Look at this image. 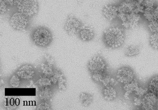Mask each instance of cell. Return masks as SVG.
Wrapping results in <instances>:
<instances>
[{
    "mask_svg": "<svg viewBox=\"0 0 158 110\" xmlns=\"http://www.w3.org/2000/svg\"><path fill=\"white\" fill-rule=\"evenodd\" d=\"M118 7V18L123 27L126 29L136 27L142 16L136 11L135 0H124Z\"/></svg>",
    "mask_w": 158,
    "mask_h": 110,
    "instance_id": "6da1fadb",
    "label": "cell"
},
{
    "mask_svg": "<svg viewBox=\"0 0 158 110\" xmlns=\"http://www.w3.org/2000/svg\"><path fill=\"white\" fill-rule=\"evenodd\" d=\"M103 40L109 48L116 49L120 47L125 40L123 29L118 26H112L108 28L103 34Z\"/></svg>",
    "mask_w": 158,
    "mask_h": 110,
    "instance_id": "7a4b0ae2",
    "label": "cell"
},
{
    "mask_svg": "<svg viewBox=\"0 0 158 110\" xmlns=\"http://www.w3.org/2000/svg\"><path fill=\"white\" fill-rule=\"evenodd\" d=\"M31 38L35 45L44 48L51 44L53 40V35L50 29L47 27L40 26L33 31Z\"/></svg>",
    "mask_w": 158,
    "mask_h": 110,
    "instance_id": "3957f363",
    "label": "cell"
},
{
    "mask_svg": "<svg viewBox=\"0 0 158 110\" xmlns=\"http://www.w3.org/2000/svg\"><path fill=\"white\" fill-rule=\"evenodd\" d=\"M16 8L18 12L30 18L39 12V3L37 0H20Z\"/></svg>",
    "mask_w": 158,
    "mask_h": 110,
    "instance_id": "277c9868",
    "label": "cell"
},
{
    "mask_svg": "<svg viewBox=\"0 0 158 110\" xmlns=\"http://www.w3.org/2000/svg\"><path fill=\"white\" fill-rule=\"evenodd\" d=\"M10 24L13 29L17 31H23L28 26V17L18 11L15 12L10 17Z\"/></svg>",
    "mask_w": 158,
    "mask_h": 110,
    "instance_id": "5b68a950",
    "label": "cell"
},
{
    "mask_svg": "<svg viewBox=\"0 0 158 110\" xmlns=\"http://www.w3.org/2000/svg\"><path fill=\"white\" fill-rule=\"evenodd\" d=\"M83 26L81 20L73 15H70L67 18L64 28L69 35L74 36L79 34Z\"/></svg>",
    "mask_w": 158,
    "mask_h": 110,
    "instance_id": "8992f818",
    "label": "cell"
},
{
    "mask_svg": "<svg viewBox=\"0 0 158 110\" xmlns=\"http://www.w3.org/2000/svg\"><path fill=\"white\" fill-rule=\"evenodd\" d=\"M88 68L92 74L103 72L106 70V63L101 57L95 56L90 59L88 63Z\"/></svg>",
    "mask_w": 158,
    "mask_h": 110,
    "instance_id": "52a82bcc",
    "label": "cell"
},
{
    "mask_svg": "<svg viewBox=\"0 0 158 110\" xmlns=\"http://www.w3.org/2000/svg\"><path fill=\"white\" fill-rule=\"evenodd\" d=\"M116 77L118 82L124 85L134 80V72L128 67H122L117 71Z\"/></svg>",
    "mask_w": 158,
    "mask_h": 110,
    "instance_id": "ba28073f",
    "label": "cell"
},
{
    "mask_svg": "<svg viewBox=\"0 0 158 110\" xmlns=\"http://www.w3.org/2000/svg\"><path fill=\"white\" fill-rule=\"evenodd\" d=\"M158 103V96L151 92H147L142 97L141 108L143 110H155Z\"/></svg>",
    "mask_w": 158,
    "mask_h": 110,
    "instance_id": "9c48e42d",
    "label": "cell"
},
{
    "mask_svg": "<svg viewBox=\"0 0 158 110\" xmlns=\"http://www.w3.org/2000/svg\"><path fill=\"white\" fill-rule=\"evenodd\" d=\"M33 66L29 64L22 65L18 69L16 74L20 78L24 80L32 79L35 75Z\"/></svg>",
    "mask_w": 158,
    "mask_h": 110,
    "instance_id": "30bf717a",
    "label": "cell"
},
{
    "mask_svg": "<svg viewBox=\"0 0 158 110\" xmlns=\"http://www.w3.org/2000/svg\"><path fill=\"white\" fill-rule=\"evenodd\" d=\"M102 15L109 21H113L118 17V7L112 4H107L103 7Z\"/></svg>",
    "mask_w": 158,
    "mask_h": 110,
    "instance_id": "8fae6325",
    "label": "cell"
},
{
    "mask_svg": "<svg viewBox=\"0 0 158 110\" xmlns=\"http://www.w3.org/2000/svg\"><path fill=\"white\" fill-rule=\"evenodd\" d=\"M51 78L53 84H57L59 89L62 90L66 89V78L62 73H60V71H54V75L51 76Z\"/></svg>",
    "mask_w": 158,
    "mask_h": 110,
    "instance_id": "7c38bea8",
    "label": "cell"
},
{
    "mask_svg": "<svg viewBox=\"0 0 158 110\" xmlns=\"http://www.w3.org/2000/svg\"><path fill=\"white\" fill-rule=\"evenodd\" d=\"M140 86L138 81L135 79L130 83L124 84L123 89L125 92L124 96L125 98L129 99L130 96L135 95Z\"/></svg>",
    "mask_w": 158,
    "mask_h": 110,
    "instance_id": "4fadbf2b",
    "label": "cell"
},
{
    "mask_svg": "<svg viewBox=\"0 0 158 110\" xmlns=\"http://www.w3.org/2000/svg\"><path fill=\"white\" fill-rule=\"evenodd\" d=\"M80 39L83 41H89L95 37L94 29L90 26H83L79 33Z\"/></svg>",
    "mask_w": 158,
    "mask_h": 110,
    "instance_id": "5bb4252c",
    "label": "cell"
},
{
    "mask_svg": "<svg viewBox=\"0 0 158 110\" xmlns=\"http://www.w3.org/2000/svg\"><path fill=\"white\" fill-rule=\"evenodd\" d=\"M103 97L106 101H111L116 98L118 93L114 86H105L102 90Z\"/></svg>",
    "mask_w": 158,
    "mask_h": 110,
    "instance_id": "9a60e30c",
    "label": "cell"
},
{
    "mask_svg": "<svg viewBox=\"0 0 158 110\" xmlns=\"http://www.w3.org/2000/svg\"><path fill=\"white\" fill-rule=\"evenodd\" d=\"M93 96L87 92H81L79 96V101L80 103L85 107H89L93 101Z\"/></svg>",
    "mask_w": 158,
    "mask_h": 110,
    "instance_id": "2e32d148",
    "label": "cell"
},
{
    "mask_svg": "<svg viewBox=\"0 0 158 110\" xmlns=\"http://www.w3.org/2000/svg\"><path fill=\"white\" fill-rule=\"evenodd\" d=\"M53 95V92L50 86L40 88L39 92L40 98L42 100L47 101L51 99Z\"/></svg>",
    "mask_w": 158,
    "mask_h": 110,
    "instance_id": "e0dca14e",
    "label": "cell"
},
{
    "mask_svg": "<svg viewBox=\"0 0 158 110\" xmlns=\"http://www.w3.org/2000/svg\"><path fill=\"white\" fill-rule=\"evenodd\" d=\"M148 90L158 96V75L153 77L149 82Z\"/></svg>",
    "mask_w": 158,
    "mask_h": 110,
    "instance_id": "ac0fdd59",
    "label": "cell"
},
{
    "mask_svg": "<svg viewBox=\"0 0 158 110\" xmlns=\"http://www.w3.org/2000/svg\"><path fill=\"white\" fill-rule=\"evenodd\" d=\"M40 68L44 75L50 77L54 75V71L53 66L48 65L46 62H43L40 64Z\"/></svg>",
    "mask_w": 158,
    "mask_h": 110,
    "instance_id": "d6986e66",
    "label": "cell"
},
{
    "mask_svg": "<svg viewBox=\"0 0 158 110\" xmlns=\"http://www.w3.org/2000/svg\"><path fill=\"white\" fill-rule=\"evenodd\" d=\"M36 84L38 87L40 88L51 86L53 84L51 81V77L44 75L40 77V78L37 80Z\"/></svg>",
    "mask_w": 158,
    "mask_h": 110,
    "instance_id": "ffe728a7",
    "label": "cell"
},
{
    "mask_svg": "<svg viewBox=\"0 0 158 110\" xmlns=\"http://www.w3.org/2000/svg\"><path fill=\"white\" fill-rule=\"evenodd\" d=\"M156 6L146 7L143 11L142 14V17L148 22H151L155 20L154 10Z\"/></svg>",
    "mask_w": 158,
    "mask_h": 110,
    "instance_id": "44dd1931",
    "label": "cell"
},
{
    "mask_svg": "<svg viewBox=\"0 0 158 110\" xmlns=\"http://www.w3.org/2000/svg\"><path fill=\"white\" fill-rule=\"evenodd\" d=\"M140 49L138 46L130 45L127 46L125 49V54L127 57H135L139 54Z\"/></svg>",
    "mask_w": 158,
    "mask_h": 110,
    "instance_id": "7402d4cb",
    "label": "cell"
},
{
    "mask_svg": "<svg viewBox=\"0 0 158 110\" xmlns=\"http://www.w3.org/2000/svg\"><path fill=\"white\" fill-rule=\"evenodd\" d=\"M107 74L106 71L98 72V73H92V79L95 82L102 84Z\"/></svg>",
    "mask_w": 158,
    "mask_h": 110,
    "instance_id": "603a6c76",
    "label": "cell"
},
{
    "mask_svg": "<svg viewBox=\"0 0 158 110\" xmlns=\"http://www.w3.org/2000/svg\"><path fill=\"white\" fill-rule=\"evenodd\" d=\"M118 81L117 78H114L112 76L107 74L106 77L105 78L103 83H102V85L105 87V86H111L114 87L115 85L118 84Z\"/></svg>",
    "mask_w": 158,
    "mask_h": 110,
    "instance_id": "cb8c5ba5",
    "label": "cell"
},
{
    "mask_svg": "<svg viewBox=\"0 0 158 110\" xmlns=\"http://www.w3.org/2000/svg\"><path fill=\"white\" fill-rule=\"evenodd\" d=\"M20 83V78L16 74H13L10 80V84L13 88L19 87Z\"/></svg>",
    "mask_w": 158,
    "mask_h": 110,
    "instance_id": "d4e9b609",
    "label": "cell"
},
{
    "mask_svg": "<svg viewBox=\"0 0 158 110\" xmlns=\"http://www.w3.org/2000/svg\"><path fill=\"white\" fill-rule=\"evenodd\" d=\"M149 43L153 49L158 50V33L152 34L150 37Z\"/></svg>",
    "mask_w": 158,
    "mask_h": 110,
    "instance_id": "484cf974",
    "label": "cell"
},
{
    "mask_svg": "<svg viewBox=\"0 0 158 110\" xmlns=\"http://www.w3.org/2000/svg\"><path fill=\"white\" fill-rule=\"evenodd\" d=\"M148 29L150 32L153 33H158V22L156 20H153L148 22Z\"/></svg>",
    "mask_w": 158,
    "mask_h": 110,
    "instance_id": "4316f807",
    "label": "cell"
},
{
    "mask_svg": "<svg viewBox=\"0 0 158 110\" xmlns=\"http://www.w3.org/2000/svg\"><path fill=\"white\" fill-rule=\"evenodd\" d=\"M44 59L45 62L48 65L53 66L55 64V60L51 55L48 53H45L44 55Z\"/></svg>",
    "mask_w": 158,
    "mask_h": 110,
    "instance_id": "83f0119b",
    "label": "cell"
},
{
    "mask_svg": "<svg viewBox=\"0 0 158 110\" xmlns=\"http://www.w3.org/2000/svg\"><path fill=\"white\" fill-rule=\"evenodd\" d=\"M36 110H50L51 107L50 105L47 102H42L39 104L37 106Z\"/></svg>",
    "mask_w": 158,
    "mask_h": 110,
    "instance_id": "f1b7e54d",
    "label": "cell"
},
{
    "mask_svg": "<svg viewBox=\"0 0 158 110\" xmlns=\"http://www.w3.org/2000/svg\"><path fill=\"white\" fill-rule=\"evenodd\" d=\"M8 6H9L4 2L3 0L0 1V13L1 15H3L6 13L7 10H8Z\"/></svg>",
    "mask_w": 158,
    "mask_h": 110,
    "instance_id": "f546056e",
    "label": "cell"
},
{
    "mask_svg": "<svg viewBox=\"0 0 158 110\" xmlns=\"http://www.w3.org/2000/svg\"><path fill=\"white\" fill-rule=\"evenodd\" d=\"M133 104L139 108H141L142 103V97L135 96L133 99Z\"/></svg>",
    "mask_w": 158,
    "mask_h": 110,
    "instance_id": "4dcf8cb0",
    "label": "cell"
},
{
    "mask_svg": "<svg viewBox=\"0 0 158 110\" xmlns=\"http://www.w3.org/2000/svg\"><path fill=\"white\" fill-rule=\"evenodd\" d=\"M9 6H16L20 0H3Z\"/></svg>",
    "mask_w": 158,
    "mask_h": 110,
    "instance_id": "1f68e13d",
    "label": "cell"
},
{
    "mask_svg": "<svg viewBox=\"0 0 158 110\" xmlns=\"http://www.w3.org/2000/svg\"><path fill=\"white\" fill-rule=\"evenodd\" d=\"M154 16L155 20L158 22V5L156 6L154 10Z\"/></svg>",
    "mask_w": 158,
    "mask_h": 110,
    "instance_id": "d6a6232c",
    "label": "cell"
},
{
    "mask_svg": "<svg viewBox=\"0 0 158 110\" xmlns=\"http://www.w3.org/2000/svg\"><path fill=\"white\" fill-rule=\"evenodd\" d=\"M145 2H152V1H154V0H143Z\"/></svg>",
    "mask_w": 158,
    "mask_h": 110,
    "instance_id": "836d02e7",
    "label": "cell"
}]
</instances>
